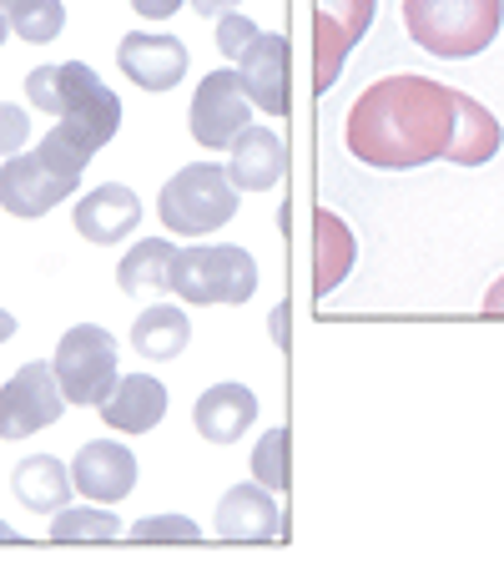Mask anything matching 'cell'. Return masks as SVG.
I'll use <instances>...</instances> for the list:
<instances>
[{
    "label": "cell",
    "instance_id": "obj_12",
    "mask_svg": "<svg viewBox=\"0 0 504 570\" xmlns=\"http://www.w3.org/2000/svg\"><path fill=\"white\" fill-rule=\"evenodd\" d=\"M237 76H243V91L253 101V111H263V117H283L288 111V41L283 36L263 31L243 51Z\"/></svg>",
    "mask_w": 504,
    "mask_h": 570
},
{
    "label": "cell",
    "instance_id": "obj_34",
    "mask_svg": "<svg viewBox=\"0 0 504 570\" xmlns=\"http://www.w3.org/2000/svg\"><path fill=\"white\" fill-rule=\"evenodd\" d=\"M16 334V318H11V313H6V308H0V344H6V338H11Z\"/></svg>",
    "mask_w": 504,
    "mask_h": 570
},
{
    "label": "cell",
    "instance_id": "obj_35",
    "mask_svg": "<svg viewBox=\"0 0 504 570\" xmlns=\"http://www.w3.org/2000/svg\"><path fill=\"white\" fill-rule=\"evenodd\" d=\"M6 31H11V21H6V11H0V46H6Z\"/></svg>",
    "mask_w": 504,
    "mask_h": 570
},
{
    "label": "cell",
    "instance_id": "obj_9",
    "mask_svg": "<svg viewBox=\"0 0 504 570\" xmlns=\"http://www.w3.org/2000/svg\"><path fill=\"white\" fill-rule=\"evenodd\" d=\"M76 183H81V177L61 173L41 151H16V157H6V167H0V207L11 217H46L56 203H66V197L76 193Z\"/></svg>",
    "mask_w": 504,
    "mask_h": 570
},
{
    "label": "cell",
    "instance_id": "obj_32",
    "mask_svg": "<svg viewBox=\"0 0 504 570\" xmlns=\"http://www.w3.org/2000/svg\"><path fill=\"white\" fill-rule=\"evenodd\" d=\"M202 21H223V16H233V6H243V0H187Z\"/></svg>",
    "mask_w": 504,
    "mask_h": 570
},
{
    "label": "cell",
    "instance_id": "obj_1",
    "mask_svg": "<svg viewBox=\"0 0 504 570\" xmlns=\"http://www.w3.org/2000/svg\"><path fill=\"white\" fill-rule=\"evenodd\" d=\"M454 121V91L429 76H384L348 111V151L364 167L408 173L444 157Z\"/></svg>",
    "mask_w": 504,
    "mask_h": 570
},
{
    "label": "cell",
    "instance_id": "obj_14",
    "mask_svg": "<svg viewBox=\"0 0 504 570\" xmlns=\"http://www.w3.org/2000/svg\"><path fill=\"white\" fill-rule=\"evenodd\" d=\"M71 223H76V233L87 237V243L111 248V243L131 237V227L141 223V203H137V193H131V187L101 183V187H91V193L71 207Z\"/></svg>",
    "mask_w": 504,
    "mask_h": 570
},
{
    "label": "cell",
    "instance_id": "obj_26",
    "mask_svg": "<svg viewBox=\"0 0 504 570\" xmlns=\"http://www.w3.org/2000/svg\"><path fill=\"white\" fill-rule=\"evenodd\" d=\"M283 454H288V434L283 430H268L253 450V480L268 484V490H283L288 484V470H283Z\"/></svg>",
    "mask_w": 504,
    "mask_h": 570
},
{
    "label": "cell",
    "instance_id": "obj_4",
    "mask_svg": "<svg viewBox=\"0 0 504 570\" xmlns=\"http://www.w3.org/2000/svg\"><path fill=\"white\" fill-rule=\"evenodd\" d=\"M157 213H161V223H167V233L207 237L237 217V187L227 183V167H217V161H192V167L172 173V183L161 187Z\"/></svg>",
    "mask_w": 504,
    "mask_h": 570
},
{
    "label": "cell",
    "instance_id": "obj_24",
    "mask_svg": "<svg viewBox=\"0 0 504 570\" xmlns=\"http://www.w3.org/2000/svg\"><path fill=\"white\" fill-rule=\"evenodd\" d=\"M0 11L11 21V31L31 46H46L61 36L66 26V6L61 0H0Z\"/></svg>",
    "mask_w": 504,
    "mask_h": 570
},
{
    "label": "cell",
    "instance_id": "obj_15",
    "mask_svg": "<svg viewBox=\"0 0 504 570\" xmlns=\"http://www.w3.org/2000/svg\"><path fill=\"white\" fill-rule=\"evenodd\" d=\"M253 420H258V394L247 384H213L192 404V424L207 444H237Z\"/></svg>",
    "mask_w": 504,
    "mask_h": 570
},
{
    "label": "cell",
    "instance_id": "obj_21",
    "mask_svg": "<svg viewBox=\"0 0 504 570\" xmlns=\"http://www.w3.org/2000/svg\"><path fill=\"white\" fill-rule=\"evenodd\" d=\"M354 233H348V223L338 213H328L323 207L318 217H313V288L318 293H333L338 283L348 278V268H354Z\"/></svg>",
    "mask_w": 504,
    "mask_h": 570
},
{
    "label": "cell",
    "instance_id": "obj_30",
    "mask_svg": "<svg viewBox=\"0 0 504 570\" xmlns=\"http://www.w3.org/2000/svg\"><path fill=\"white\" fill-rule=\"evenodd\" d=\"M26 141H31V111L16 101H0V157H16Z\"/></svg>",
    "mask_w": 504,
    "mask_h": 570
},
{
    "label": "cell",
    "instance_id": "obj_36",
    "mask_svg": "<svg viewBox=\"0 0 504 570\" xmlns=\"http://www.w3.org/2000/svg\"><path fill=\"white\" fill-rule=\"evenodd\" d=\"M0 540H16V530H11V525H6V520H0Z\"/></svg>",
    "mask_w": 504,
    "mask_h": 570
},
{
    "label": "cell",
    "instance_id": "obj_23",
    "mask_svg": "<svg viewBox=\"0 0 504 570\" xmlns=\"http://www.w3.org/2000/svg\"><path fill=\"white\" fill-rule=\"evenodd\" d=\"M177 248L167 237H141L137 248L117 263V288L127 298H151V293H167V273H172Z\"/></svg>",
    "mask_w": 504,
    "mask_h": 570
},
{
    "label": "cell",
    "instance_id": "obj_3",
    "mask_svg": "<svg viewBox=\"0 0 504 570\" xmlns=\"http://www.w3.org/2000/svg\"><path fill=\"white\" fill-rule=\"evenodd\" d=\"M504 21V0H404V26L414 46L439 61H470L494 46Z\"/></svg>",
    "mask_w": 504,
    "mask_h": 570
},
{
    "label": "cell",
    "instance_id": "obj_5",
    "mask_svg": "<svg viewBox=\"0 0 504 570\" xmlns=\"http://www.w3.org/2000/svg\"><path fill=\"white\" fill-rule=\"evenodd\" d=\"M167 288L182 303H247L258 288V263L247 248L233 243H213V248H177L172 273H167Z\"/></svg>",
    "mask_w": 504,
    "mask_h": 570
},
{
    "label": "cell",
    "instance_id": "obj_17",
    "mask_svg": "<svg viewBox=\"0 0 504 570\" xmlns=\"http://www.w3.org/2000/svg\"><path fill=\"white\" fill-rule=\"evenodd\" d=\"M278 500L268 484L247 480L217 500V535L223 540H278Z\"/></svg>",
    "mask_w": 504,
    "mask_h": 570
},
{
    "label": "cell",
    "instance_id": "obj_27",
    "mask_svg": "<svg viewBox=\"0 0 504 570\" xmlns=\"http://www.w3.org/2000/svg\"><path fill=\"white\" fill-rule=\"evenodd\" d=\"M131 540H202V530L187 515H147L131 525Z\"/></svg>",
    "mask_w": 504,
    "mask_h": 570
},
{
    "label": "cell",
    "instance_id": "obj_8",
    "mask_svg": "<svg viewBox=\"0 0 504 570\" xmlns=\"http://www.w3.org/2000/svg\"><path fill=\"white\" fill-rule=\"evenodd\" d=\"M313 87L333 91L338 71H344L348 51L364 41L368 21H374L378 0H313Z\"/></svg>",
    "mask_w": 504,
    "mask_h": 570
},
{
    "label": "cell",
    "instance_id": "obj_29",
    "mask_svg": "<svg viewBox=\"0 0 504 570\" xmlns=\"http://www.w3.org/2000/svg\"><path fill=\"white\" fill-rule=\"evenodd\" d=\"M26 101H31L36 111H46V117L61 111V76H56V66H36V71L26 76Z\"/></svg>",
    "mask_w": 504,
    "mask_h": 570
},
{
    "label": "cell",
    "instance_id": "obj_11",
    "mask_svg": "<svg viewBox=\"0 0 504 570\" xmlns=\"http://www.w3.org/2000/svg\"><path fill=\"white\" fill-rule=\"evenodd\" d=\"M76 495H87L91 505H117L137 490V454L117 440H91L76 450L71 460Z\"/></svg>",
    "mask_w": 504,
    "mask_h": 570
},
{
    "label": "cell",
    "instance_id": "obj_22",
    "mask_svg": "<svg viewBox=\"0 0 504 570\" xmlns=\"http://www.w3.org/2000/svg\"><path fill=\"white\" fill-rule=\"evenodd\" d=\"M187 344H192V318L182 308H172V303H157V308H147L131 323V348L141 358H151V364L177 358Z\"/></svg>",
    "mask_w": 504,
    "mask_h": 570
},
{
    "label": "cell",
    "instance_id": "obj_7",
    "mask_svg": "<svg viewBox=\"0 0 504 570\" xmlns=\"http://www.w3.org/2000/svg\"><path fill=\"white\" fill-rule=\"evenodd\" d=\"M66 414L61 379L46 358H31L11 374V384L0 389V440H31L46 424H56Z\"/></svg>",
    "mask_w": 504,
    "mask_h": 570
},
{
    "label": "cell",
    "instance_id": "obj_10",
    "mask_svg": "<svg viewBox=\"0 0 504 570\" xmlns=\"http://www.w3.org/2000/svg\"><path fill=\"white\" fill-rule=\"evenodd\" d=\"M187 121H192V137L202 141L207 151L233 147V141L253 127V101H247V91H243V76L237 71H213L207 76L202 87H197V97H192Z\"/></svg>",
    "mask_w": 504,
    "mask_h": 570
},
{
    "label": "cell",
    "instance_id": "obj_13",
    "mask_svg": "<svg viewBox=\"0 0 504 570\" xmlns=\"http://www.w3.org/2000/svg\"><path fill=\"white\" fill-rule=\"evenodd\" d=\"M187 46L177 36H147V31H131L127 41L117 46V66L137 81L141 91H172L177 81L187 76Z\"/></svg>",
    "mask_w": 504,
    "mask_h": 570
},
{
    "label": "cell",
    "instance_id": "obj_33",
    "mask_svg": "<svg viewBox=\"0 0 504 570\" xmlns=\"http://www.w3.org/2000/svg\"><path fill=\"white\" fill-rule=\"evenodd\" d=\"M484 313H500V318H504V278L494 283L490 293H484Z\"/></svg>",
    "mask_w": 504,
    "mask_h": 570
},
{
    "label": "cell",
    "instance_id": "obj_16",
    "mask_svg": "<svg viewBox=\"0 0 504 570\" xmlns=\"http://www.w3.org/2000/svg\"><path fill=\"white\" fill-rule=\"evenodd\" d=\"M283 167H288L283 141H278V131H268V127H247L243 137L227 147V183H233L237 193H268V187H278Z\"/></svg>",
    "mask_w": 504,
    "mask_h": 570
},
{
    "label": "cell",
    "instance_id": "obj_19",
    "mask_svg": "<svg viewBox=\"0 0 504 570\" xmlns=\"http://www.w3.org/2000/svg\"><path fill=\"white\" fill-rule=\"evenodd\" d=\"M500 141H504L500 117H494L490 107H480L474 97L454 91V121H449V141H444V161H454V167H480V161H490L494 151H500Z\"/></svg>",
    "mask_w": 504,
    "mask_h": 570
},
{
    "label": "cell",
    "instance_id": "obj_28",
    "mask_svg": "<svg viewBox=\"0 0 504 570\" xmlns=\"http://www.w3.org/2000/svg\"><path fill=\"white\" fill-rule=\"evenodd\" d=\"M258 26H253V21H247V16H223V21H217V51H223L227 56V61H243V51H247V46H253V41H258Z\"/></svg>",
    "mask_w": 504,
    "mask_h": 570
},
{
    "label": "cell",
    "instance_id": "obj_20",
    "mask_svg": "<svg viewBox=\"0 0 504 570\" xmlns=\"http://www.w3.org/2000/svg\"><path fill=\"white\" fill-rule=\"evenodd\" d=\"M11 490L26 510H36V515H56V510L71 505L76 480H71V464H61L56 454H26L11 474Z\"/></svg>",
    "mask_w": 504,
    "mask_h": 570
},
{
    "label": "cell",
    "instance_id": "obj_31",
    "mask_svg": "<svg viewBox=\"0 0 504 570\" xmlns=\"http://www.w3.org/2000/svg\"><path fill=\"white\" fill-rule=\"evenodd\" d=\"M187 0H131V11H141L147 21H167L172 11H182Z\"/></svg>",
    "mask_w": 504,
    "mask_h": 570
},
{
    "label": "cell",
    "instance_id": "obj_6",
    "mask_svg": "<svg viewBox=\"0 0 504 570\" xmlns=\"http://www.w3.org/2000/svg\"><path fill=\"white\" fill-rule=\"evenodd\" d=\"M51 368H56V379H61L66 404H76V410H101V399H107L121 379L117 338H111L101 323H76V328L61 334V344H56Z\"/></svg>",
    "mask_w": 504,
    "mask_h": 570
},
{
    "label": "cell",
    "instance_id": "obj_25",
    "mask_svg": "<svg viewBox=\"0 0 504 570\" xmlns=\"http://www.w3.org/2000/svg\"><path fill=\"white\" fill-rule=\"evenodd\" d=\"M121 535V520L111 515L107 505H97V510H56L51 515V540H117Z\"/></svg>",
    "mask_w": 504,
    "mask_h": 570
},
{
    "label": "cell",
    "instance_id": "obj_2",
    "mask_svg": "<svg viewBox=\"0 0 504 570\" xmlns=\"http://www.w3.org/2000/svg\"><path fill=\"white\" fill-rule=\"evenodd\" d=\"M56 76H61V111H56L51 137H46L36 151H41L46 161H56L61 173L81 177V167L91 161V151H101L111 137H117L121 101L87 61L56 66Z\"/></svg>",
    "mask_w": 504,
    "mask_h": 570
},
{
    "label": "cell",
    "instance_id": "obj_18",
    "mask_svg": "<svg viewBox=\"0 0 504 570\" xmlns=\"http://www.w3.org/2000/svg\"><path fill=\"white\" fill-rule=\"evenodd\" d=\"M161 414H167V389H161V379H151V374H121L117 389L101 399V420H107L117 434L157 430Z\"/></svg>",
    "mask_w": 504,
    "mask_h": 570
}]
</instances>
